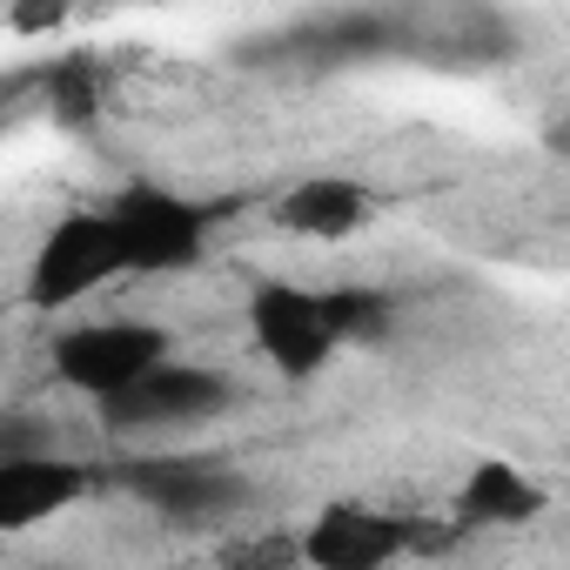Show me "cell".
Instances as JSON below:
<instances>
[{"label": "cell", "instance_id": "cell-13", "mask_svg": "<svg viewBox=\"0 0 570 570\" xmlns=\"http://www.w3.org/2000/svg\"><path fill=\"white\" fill-rule=\"evenodd\" d=\"M14 35H55L68 21V0H14Z\"/></svg>", "mask_w": 570, "mask_h": 570}, {"label": "cell", "instance_id": "cell-1", "mask_svg": "<svg viewBox=\"0 0 570 570\" xmlns=\"http://www.w3.org/2000/svg\"><path fill=\"white\" fill-rule=\"evenodd\" d=\"M248 330H255V350L268 356V370L289 376V383L323 376L330 356L350 350L343 323H336V296L330 289H303V282H255Z\"/></svg>", "mask_w": 570, "mask_h": 570}, {"label": "cell", "instance_id": "cell-14", "mask_svg": "<svg viewBox=\"0 0 570 570\" xmlns=\"http://www.w3.org/2000/svg\"><path fill=\"white\" fill-rule=\"evenodd\" d=\"M550 155H570V121H557V128H550Z\"/></svg>", "mask_w": 570, "mask_h": 570}, {"label": "cell", "instance_id": "cell-2", "mask_svg": "<svg viewBox=\"0 0 570 570\" xmlns=\"http://www.w3.org/2000/svg\"><path fill=\"white\" fill-rule=\"evenodd\" d=\"M115 275H128V242H121L108 208H81V215H61L48 228V242L35 248L28 303L35 309H68V303L95 296L101 282H115Z\"/></svg>", "mask_w": 570, "mask_h": 570}, {"label": "cell", "instance_id": "cell-7", "mask_svg": "<svg viewBox=\"0 0 570 570\" xmlns=\"http://www.w3.org/2000/svg\"><path fill=\"white\" fill-rule=\"evenodd\" d=\"M403 550H430V530H416L410 517L363 510V503H336L303 530V563H323V570H376Z\"/></svg>", "mask_w": 570, "mask_h": 570}, {"label": "cell", "instance_id": "cell-4", "mask_svg": "<svg viewBox=\"0 0 570 570\" xmlns=\"http://www.w3.org/2000/svg\"><path fill=\"white\" fill-rule=\"evenodd\" d=\"M108 215L128 242V275H181L208 248V208L175 188H155V181L121 188L108 202Z\"/></svg>", "mask_w": 570, "mask_h": 570}, {"label": "cell", "instance_id": "cell-12", "mask_svg": "<svg viewBox=\"0 0 570 570\" xmlns=\"http://www.w3.org/2000/svg\"><path fill=\"white\" fill-rule=\"evenodd\" d=\"M330 296H336L343 343H383L390 336V296L383 289H330Z\"/></svg>", "mask_w": 570, "mask_h": 570}, {"label": "cell", "instance_id": "cell-3", "mask_svg": "<svg viewBox=\"0 0 570 570\" xmlns=\"http://www.w3.org/2000/svg\"><path fill=\"white\" fill-rule=\"evenodd\" d=\"M175 356V336L161 323H135V316H108V323H81L55 343V376L75 396H121L128 383H141L148 370H161Z\"/></svg>", "mask_w": 570, "mask_h": 570}, {"label": "cell", "instance_id": "cell-9", "mask_svg": "<svg viewBox=\"0 0 570 570\" xmlns=\"http://www.w3.org/2000/svg\"><path fill=\"white\" fill-rule=\"evenodd\" d=\"M370 208H376V195L356 175H303L275 202V228H289L303 242H343L370 222Z\"/></svg>", "mask_w": 570, "mask_h": 570}, {"label": "cell", "instance_id": "cell-10", "mask_svg": "<svg viewBox=\"0 0 570 570\" xmlns=\"http://www.w3.org/2000/svg\"><path fill=\"white\" fill-rule=\"evenodd\" d=\"M530 517H543V490L503 456L476 463L456 490V523H530Z\"/></svg>", "mask_w": 570, "mask_h": 570}, {"label": "cell", "instance_id": "cell-11", "mask_svg": "<svg viewBox=\"0 0 570 570\" xmlns=\"http://www.w3.org/2000/svg\"><path fill=\"white\" fill-rule=\"evenodd\" d=\"M48 108H55L61 128H88V121H95L101 95H95V61H88V55L55 61V75H48Z\"/></svg>", "mask_w": 570, "mask_h": 570}, {"label": "cell", "instance_id": "cell-8", "mask_svg": "<svg viewBox=\"0 0 570 570\" xmlns=\"http://www.w3.org/2000/svg\"><path fill=\"white\" fill-rule=\"evenodd\" d=\"M88 490H95V476L75 456H55V450L0 456V530H35V523L61 517L68 503H81Z\"/></svg>", "mask_w": 570, "mask_h": 570}, {"label": "cell", "instance_id": "cell-5", "mask_svg": "<svg viewBox=\"0 0 570 570\" xmlns=\"http://www.w3.org/2000/svg\"><path fill=\"white\" fill-rule=\"evenodd\" d=\"M228 403H235V383H228L222 370H195V363H175V356H168V363L148 370L141 383H128L121 396H108L101 416H108L115 430H128V436H175V430L215 423Z\"/></svg>", "mask_w": 570, "mask_h": 570}, {"label": "cell", "instance_id": "cell-6", "mask_svg": "<svg viewBox=\"0 0 570 570\" xmlns=\"http://www.w3.org/2000/svg\"><path fill=\"white\" fill-rule=\"evenodd\" d=\"M121 483L155 517H175V523H215V517H235L248 503V476L235 463H215V456H141L121 470Z\"/></svg>", "mask_w": 570, "mask_h": 570}]
</instances>
